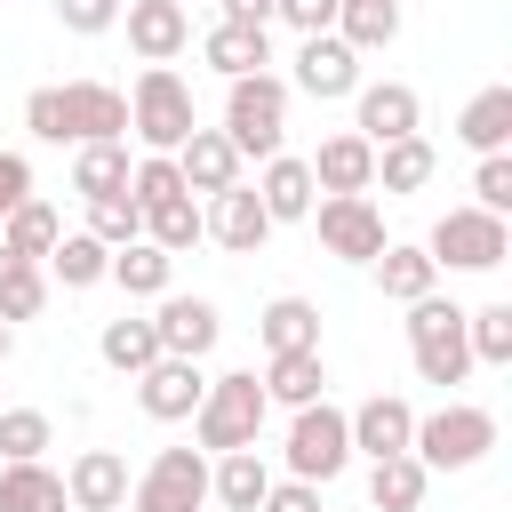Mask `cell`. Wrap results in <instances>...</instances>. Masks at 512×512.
Wrapping results in <instances>:
<instances>
[{"mask_svg": "<svg viewBox=\"0 0 512 512\" xmlns=\"http://www.w3.org/2000/svg\"><path fill=\"white\" fill-rule=\"evenodd\" d=\"M24 128L40 144H128V96L112 80H64V88H32L24 96Z\"/></svg>", "mask_w": 512, "mask_h": 512, "instance_id": "6da1fadb", "label": "cell"}, {"mask_svg": "<svg viewBox=\"0 0 512 512\" xmlns=\"http://www.w3.org/2000/svg\"><path fill=\"white\" fill-rule=\"evenodd\" d=\"M264 416H272V400H264L256 368H232V376H208V392L192 408V440H200V456H232V448H256Z\"/></svg>", "mask_w": 512, "mask_h": 512, "instance_id": "7a4b0ae2", "label": "cell"}, {"mask_svg": "<svg viewBox=\"0 0 512 512\" xmlns=\"http://www.w3.org/2000/svg\"><path fill=\"white\" fill-rule=\"evenodd\" d=\"M200 128V104H192V80L176 64H144L136 88H128V136L144 152H176L184 136Z\"/></svg>", "mask_w": 512, "mask_h": 512, "instance_id": "3957f363", "label": "cell"}, {"mask_svg": "<svg viewBox=\"0 0 512 512\" xmlns=\"http://www.w3.org/2000/svg\"><path fill=\"white\" fill-rule=\"evenodd\" d=\"M488 448H496V416L480 400H448V408L416 416V432H408V456L424 472H472Z\"/></svg>", "mask_w": 512, "mask_h": 512, "instance_id": "277c9868", "label": "cell"}, {"mask_svg": "<svg viewBox=\"0 0 512 512\" xmlns=\"http://www.w3.org/2000/svg\"><path fill=\"white\" fill-rule=\"evenodd\" d=\"M280 128H288V80L280 72L224 80V144L240 160H272L280 152Z\"/></svg>", "mask_w": 512, "mask_h": 512, "instance_id": "5b68a950", "label": "cell"}, {"mask_svg": "<svg viewBox=\"0 0 512 512\" xmlns=\"http://www.w3.org/2000/svg\"><path fill=\"white\" fill-rule=\"evenodd\" d=\"M408 352H416V376L424 384H464L472 376V344H464V304H448V296H424V304H408Z\"/></svg>", "mask_w": 512, "mask_h": 512, "instance_id": "8992f818", "label": "cell"}, {"mask_svg": "<svg viewBox=\"0 0 512 512\" xmlns=\"http://www.w3.org/2000/svg\"><path fill=\"white\" fill-rule=\"evenodd\" d=\"M424 256H432L440 272H496V264L512 256V224L488 216V208H448V216L432 224Z\"/></svg>", "mask_w": 512, "mask_h": 512, "instance_id": "52a82bcc", "label": "cell"}, {"mask_svg": "<svg viewBox=\"0 0 512 512\" xmlns=\"http://www.w3.org/2000/svg\"><path fill=\"white\" fill-rule=\"evenodd\" d=\"M288 480H312V488H328L344 464H352V432H344V408H328V400H312V408H296L288 416Z\"/></svg>", "mask_w": 512, "mask_h": 512, "instance_id": "ba28073f", "label": "cell"}, {"mask_svg": "<svg viewBox=\"0 0 512 512\" xmlns=\"http://www.w3.org/2000/svg\"><path fill=\"white\" fill-rule=\"evenodd\" d=\"M312 224H320V248L336 264H376L384 256V208L368 192H328L312 200Z\"/></svg>", "mask_w": 512, "mask_h": 512, "instance_id": "9c48e42d", "label": "cell"}, {"mask_svg": "<svg viewBox=\"0 0 512 512\" xmlns=\"http://www.w3.org/2000/svg\"><path fill=\"white\" fill-rule=\"evenodd\" d=\"M200 504H208V456L200 448H160L128 488V512H200Z\"/></svg>", "mask_w": 512, "mask_h": 512, "instance_id": "30bf717a", "label": "cell"}, {"mask_svg": "<svg viewBox=\"0 0 512 512\" xmlns=\"http://www.w3.org/2000/svg\"><path fill=\"white\" fill-rule=\"evenodd\" d=\"M152 336H160V352L168 360H208L216 352V336H224V312L208 304V296H160L152 304Z\"/></svg>", "mask_w": 512, "mask_h": 512, "instance_id": "8fae6325", "label": "cell"}, {"mask_svg": "<svg viewBox=\"0 0 512 512\" xmlns=\"http://www.w3.org/2000/svg\"><path fill=\"white\" fill-rule=\"evenodd\" d=\"M416 120H424V104H416L408 80H360V88H352V136L400 144V136H416Z\"/></svg>", "mask_w": 512, "mask_h": 512, "instance_id": "7c38bea8", "label": "cell"}, {"mask_svg": "<svg viewBox=\"0 0 512 512\" xmlns=\"http://www.w3.org/2000/svg\"><path fill=\"white\" fill-rule=\"evenodd\" d=\"M200 240H216V248H232V256H256V248L272 240V216H264L256 184H232V192H216V200L200 208Z\"/></svg>", "mask_w": 512, "mask_h": 512, "instance_id": "4fadbf2b", "label": "cell"}, {"mask_svg": "<svg viewBox=\"0 0 512 512\" xmlns=\"http://www.w3.org/2000/svg\"><path fill=\"white\" fill-rule=\"evenodd\" d=\"M120 24H128V48H136L144 64H176V56L192 48V8H184V0H128Z\"/></svg>", "mask_w": 512, "mask_h": 512, "instance_id": "5bb4252c", "label": "cell"}, {"mask_svg": "<svg viewBox=\"0 0 512 512\" xmlns=\"http://www.w3.org/2000/svg\"><path fill=\"white\" fill-rule=\"evenodd\" d=\"M288 88H304V96L336 104V96H352V88H360V56H352L336 32H312V40H296V72H288Z\"/></svg>", "mask_w": 512, "mask_h": 512, "instance_id": "9a60e30c", "label": "cell"}, {"mask_svg": "<svg viewBox=\"0 0 512 512\" xmlns=\"http://www.w3.org/2000/svg\"><path fill=\"white\" fill-rule=\"evenodd\" d=\"M200 392H208V376H200V360H152L144 376H136V408L152 416V424H184L192 408H200Z\"/></svg>", "mask_w": 512, "mask_h": 512, "instance_id": "2e32d148", "label": "cell"}, {"mask_svg": "<svg viewBox=\"0 0 512 512\" xmlns=\"http://www.w3.org/2000/svg\"><path fill=\"white\" fill-rule=\"evenodd\" d=\"M344 432H352V456H408V432H416V408L400 392H376L360 408H344Z\"/></svg>", "mask_w": 512, "mask_h": 512, "instance_id": "e0dca14e", "label": "cell"}, {"mask_svg": "<svg viewBox=\"0 0 512 512\" xmlns=\"http://www.w3.org/2000/svg\"><path fill=\"white\" fill-rule=\"evenodd\" d=\"M168 160H176V176H184V192H192V200H216V192H232V184H240V152L224 144V128H192Z\"/></svg>", "mask_w": 512, "mask_h": 512, "instance_id": "ac0fdd59", "label": "cell"}, {"mask_svg": "<svg viewBox=\"0 0 512 512\" xmlns=\"http://www.w3.org/2000/svg\"><path fill=\"white\" fill-rule=\"evenodd\" d=\"M128 456L120 448H80L72 456V472H64V496H72V512H120L128 504Z\"/></svg>", "mask_w": 512, "mask_h": 512, "instance_id": "d6986e66", "label": "cell"}, {"mask_svg": "<svg viewBox=\"0 0 512 512\" xmlns=\"http://www.w3.org/2000/svg\"><path fill=\"white\" fill-rule=\"evenodd\" d=\"M304 168H312V192H320V200H328V192H376V184H368V176H376V144L352 136V128H336Z\"/></svg>", "mask_w": 512, "mask_h": 512, "instance_id": "ffe728a7", "label": "cell"}, {"mask_svg": "<svg viewBox=\"0 0 512 512\" xmlns=\"http://www.w3.org/2000/svg\"><path fill=\"white\" fill-rule=\"evenodd\" d=\"M200 64L224 72V80H248V72L272 64V32H264V24H224V16H216V24L200 32Z\"/></svg>", "mask_w": 512, "mask_h": 512, "instance_id": "44dd1931", "label": "cell"}, {"mask_svg": "<svg viewBox=\"0 0 512 512\" xmlns=\"http://www.w3.org/2000/svg\"><path fill=\"white\" fill-rule=\"evenodd\" d=\"M376 288H384V304H424V296H440V264L424 256V240H384Z\"/></svg>", "mask_w": 512, "mask_h": 512, "instance_id": "7402d4cb", "label": "cell"}, {"mask_svg": "<svg viewBox=\"0 0 512 512\" xmlns=\"http://www.w3.org/2000/svg\"><path fill=\"white\" fill-rule=\"evenodd\" d=\"M256 384H264V400H272V408H288V416H296V408L328 400V360H320V352H272Z\"/></svg>", "mask_w": 512, "mask_h": 512, "instance_id": "603a6c76", "label": "cell"}, {"mask_svg": "<svg viewBox=\"0 0 512 512\" xmlns=\"http://www.w3.org/2000/svg\"><path fill=\"white\" fill-rule=\"evenodd\" d=\"M256 200H264V216H272V224H304L320 192H312V168H304L296 152H272V160H264V176H256Z\"/></svg>", "mask_w": 512, "mask_h": 512, "instance_id": "cb8c5ba5", "label": "cell"}, {"mask_svg": "<svg viewBox=\"0 0 512 512\" xmlns=\"http://www.w3.org/2000/svg\"><path fill=\"white\" fill-rule=\"evenodd\" d=\"M264 488H272V464H264L256 448H232V456H216V464H208V496H216L224 512H256V504H264Z\"/></svg>", "mask_w": 512, "mask_h": 512, "instance_id": "d4e9b609", "label": "cell"}, {"mask_svg": "<svg viewBox=\"0 0 512 512\" xmlns=\"http://www.w3.org/2000/svg\"><path fill=\"white\" fill-rule=\"evenodd\" d=\"M456 144H472L480 160L512 144V88H504V80H496V88H480V96L456 112Z\"/></svg>", "mask_w": 512, "mask_h": 512, "instance_id": "484cf974", "label": "cell"}, {"mask_svg": "<svg viewBox=\"0 0 512 512\" xmlns=\"http://www.w3.org/2000/svg\"><path fill=\"white\" fill-rule=\"evenodd\" d=\"M432 168H440V152L424 136H400V144H376V176L368 184H384V200H408V192L432 184Z\"/></svg>", "mask_w": 512, "mask_h": 512, "instance_id": "4316f807", "label": "cell"}, {"mask_svg": "<svg viewBox=\"0 0 512 512\" xmlns=\"http://www.w3.org/2000/svg\"><path fill=\"white\" fill-rule=\"evenodd\" d=\"M112 288H128V296H168L176 288V256L168 248H152V240H128V248H112V272H104Z\"/></svg>", "mask_w": 512, "mask_h": 512, "instance_id": "83f0119b", "label": "cell"}, {"mask_svg": "<svg viewBox=\"0 0 512 512\" xmlns=\"http://www.w3.org/2000/svg\"><path fill=\"white\" fill-rule=\"evenodd\" d=\"M256 336H264V352H320V304L272 296V304L256 312Z\"/></svg>", "mask_w": 512, "mask_h": 512, "instance_id": "f1b7e54d", "label": "cell"}, {"mask_svg": "<svg viewBox=\"0 0 512 512\" xmlns=\"http://www.w3.org/2000/svg\"><path fill=\"white\" fill-rule=\"evenodd\" d=\"M56 240H64V216H56L40 192H32L24 208H8V216H0V248H8V256H24V264H48V248H56Z\"/></svg>", "mask_w": 512, "mask_h": 512, "instance_id": "f546056e", "label": "cell"}, {"mask_svg": "<svg viewBox=\"0 0 512 512\" xmlns=\"http://www.w3.org/2000/svg\"><path fill=\"white\" fill-rule=\"evenodd\" d=\"M336 40L352 56H376L400 40V0H336Z\"/></svg>", "mask_w": 512, "mask_h": 512, "instance_id": "4dcf8cb0", "label": "cell"}, {"mask_svg": "<svg viewBox=\"0 0 512 512\" xmlns=\"http://www.w3.org/2000/svg\"><path fill=\"white\" fill-rule=\"evenodd\" d=\"M0 512H72L64 472H48V464H0Z\"/></svg>", "mask_w": 512, "mask_h": 512, "instance_id": "1f68e13d", "label": "cell"}, {"mask_svg": "<svg viewBox=\"0 0 512 512\" xmlns=\"http://www.w3.org/2000/svg\"><path fill=\"white\" fill-rule=\"evenodd\" d=\"M424 488H432V472H424L416 456H376V464H368V504H376V512H416Z\"/></svg>", "mask_w": 512, "mask_h": 512, "instance_id": "d6a6232c", "label": "cell"}, {"mask_svg": "<svg viewBox=\"0 0 512 512\" xmlns=\"http://www.w3.org/2000/svg\"><path fill=\"white\" fill-rule=\"evenodd\" d=\"M128 144H80L72 152V192L80 200H112V192H128Z\"/></svg>", "mask_w": 512, "mask_h": 512, "instance_id": "836d02e7", "label": "cell"}, {"mask_svg": "<svg viewBox=\"0 0 512 512\" xmlns=\"http://www.w3.org/2000/svg\"><path fill=\"white\" fill-rule=\"evenodd\" d=\"M96 352H104V368H120V376H144V368L160 360V336H152V320H136V312H120V320H104V336H96Z\"/></svg>", "mask_w": 512, "mask_h": 512, "instance_id": "e575fe53", "label": "cell"}, {"mask_svg": "<svg viewBox=\"0 0 512 512\" xmlns=\"http://www.w3.org/2000/svg\"><path fill=\"white\" fill-rule=\"evenodd\" d=\"M104 272H112V248L88 240V232H64V240L48 248V280H64V288H96Z\"/></svg>", "mask_w": 512, "mask_h": 512, "instance_id": "d590c367", "label": "cell"}, {"mask_svg": "<svg viewBox=\"0 0 512 512\" xmlns=\"http://www.w3.org/2000/svg\"><path fill=\"white\" fill-rule=\"evenodd\" d=\"M56 448L48 408H0V464H40Z\"/></svg>", "mask_w": 512, "mask_h": 512, "instance_id": "8d00e7d4", "label": "cell"}, {"mask_svg": "<svg viewBox=\"0 0 512 512\" xmlns=\"http://www.w3.org/2000/svg\"><path fill=\"white\" fill-rule=\"evenodd\" d=\"M40 304H48V272L0 248V320H8V328H16V320H40Z\"/></svg>", "mask_w": 512, "mask_h": 512, "instance_id": "74e56055", "label": "cell"}, {"mask_svg": "<svg viewBox=\"0 0 512 512\" xmlns=\"http://www.w3.org/2000/svg\"><path fill=\"white\" fill-rule=\"evenodd\" d=\"M144 240H152V248H168V256L200 248V200H192V192H176V200L144 208Z\"/></svg>", "mask_w": 512, "mask_h": 512, "instance_id": "f35d334b", "label": "cell"}, {"mask_svg": "<svg viewBox=\"0 0 512 512\" xmlns=\"http://www.w3.org/2000/svg\"><path fill=\"white\" fill-rule=\"evenodd\" d=\"M464 344H472V368H512V304L464 312Z\"/></svg>", "mask_w": 512, "mask_h": 512, "instance_id": "ab89813d", "label": "cell"}, {"mask_svg": "<svg viewBox=\"0 0 512 512\" xmlns=\"http://www.w3.org/2000/svg\"><path fill=\"white\" fill-rule=\"evenodd\" d=\"M88 240H104V248H128V240H144V208H136L128 192H112V200H88Z\"/></svg>", "mask_w": 512, "mask_h": 512, "instance_id": "60d3db41", "label": "cell"}, {"mask_svg": "<svg viewBox=\"0 0 512 512\" xmlns=\"http://www.w3.org/2000/svg\"><path fill=\"white\" fill-rule=\"evenodd\" d=\"M176 192H184V176H176L168 152H144V160L128 168V200H136V208H160V200H176Z\"/></svg>", "mask_w": 512, "mask_h": 512, "instance_id": "b9f144b4", "label": "cell"}, {"mask_svg": "<svg viewBox=\"0 0 512 512\" xmlns=\"http://www.w3.org/2000/svg\"><path fill=\"white\" fill-rule=\"evenodd\" d=\"M472 208H488V216L512 208V152H488V160L472 168Z\"/></svg>", "mask_w": 512, "mask_h": 512, "instance_id": "7bdbcfd3", "label": "cell"}, {"mask_svg": "<svg viewBox=\"0 0 512 512\" xmlns=\"http://www.w3.org/2000/svg\"><path fill=\"white\" fill-rule=\"evenodd\" d=\"M56 24H64V32H80V40H96V32H112V24H120V0H56Z\"/></svg>", "mask_w": 512, "mask_h": 512, "instance_id": "ee69618b", "label": "cell"}, {"mask_svg": "<svg viewBox=\"0 0 512 512\" xmlns=\"http://www.w3.org/2000/svg\"><path fill=\"white\" fill-rule=\"evenodd\" d=\"M272 16H280L296 40H312V32H336V0H272Z\"/></svg>", "mask_w": 512, "mask_h": 512, "instance_id": "f6af8a7d", "label": "cell"}, {"mask_svg": "<svg viewBox=\"0 0 512 512\" xmlns=\"http://www.w3.org/2000/svg\"><path fill=\"white\" fill-rule=\"evenodd\" d=\"M24 200H32V160L24 152H0V216L24 208Z\"/></svg>", "mask_w": 512, "mask_h": 512, "instance_id": "bcb514c9", "label": "cell"}, {"mask_svg": "<svg viewBox=\"0 0 512 512\" xmlns=\"http://www.w3.org/2000/svg\"><path fill=\"white\" fill-rule=\"evenodd\" d=\"M256 512H320V488H312V480H272Z\"/></svg>", "mask_w": 512, "mask_h": 512, "instance_id": "7dc6e473", "label": "cell"}, {"mask_svg": "<svg viewBox=\"0 0 512 512\" xmlns=\"http://www.w3.org/2000/svg\"><path fill=\"white\" fill-rule=\"evenodd\" d=\"M224 24H272V0H216Z\"/></svg>", "mask_w": 512, "mask_h": 512, "instance_id": "c3c4849f", "label": "cell"}, {"mask_svg": "<svg viewBox=\"0 0 512 512\" xmlns=\"http://www.w3.org/2000/svg\"><path fill=\"white\" fill-rule=\"evenodd\" d=\"M8 352H16V328H8V320H0V368H8Z\"/></svg>", "mask_w": 512, "mask_h": 512, "instance_id": "681fc988", "label": "cell"}]
</instances>
